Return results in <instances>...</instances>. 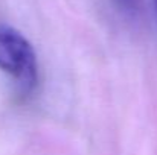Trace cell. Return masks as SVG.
Masks as SVG:
<instances>
[{
	"label": "cell",
	"mask_w": 157,
	"mask_h": 155,
	"mask_svg": "<svg viewBox=\"0 0 157 155\" xmlns=\"http://www.w3.org/2000/svg\"><path fill=\"white\" fill-rule=\"evenodd\" d=\"M0 68L29 88L37 79V59L29 41L15 29L0 26Z\"/></svg>",
	"instance_id": "1"
},
{
	"label": "cell",
	"mask_w": 157,
	"mask_h": 155,
	"mask_svg": "<svg viewBox=\"0 0 157 155\" xmlns=\"http://www.w3.org/2000/svg\"><path fill=\"white\" fill-rule=\"evenodd\" d=\"M113 3L128 17H134L140 11V0H113Z\"/></svg>",
	"instance_id": "2"
},
{
	"label": "cell",
	"mask_w": 157,
	"mask_h": 155,
	"mask_svg": "<svg viewBox=\"0 0 157 155\" xmlns=\"http://www.w3.org/2000/svg\"><path fill=\"white\" fill-rule=\"evenodd\" d=\"M154 2H156V6H157V0H154Z\"/></svg>",
	"instance_id": "3"
}]
</instances>
